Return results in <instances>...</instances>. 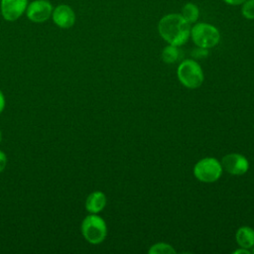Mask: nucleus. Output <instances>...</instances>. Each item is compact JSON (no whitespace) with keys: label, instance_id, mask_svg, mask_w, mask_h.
I'll return each mask as SVG.
<instances>
[{"label":"nucleus","instance_id":"423d86ee","mask_svg":"<svg viewBox=\"0 0 254 254\" xmlns=\"http://www.w3.org/2000/svg\"><path fill=\"white\" fill-rule=\"evenodd\" d=\"M53 5L49 0H34L28 3L27 18L34 23H44L52 17Z\"/></svg>","mask_w":254,"mask_h":254},{"label":"nucleus","instance_id":"0eeeda50","mask_svg":"<svg viewBox=\"0 0 254 254\" xmlns=\"http://www.w3.org/2000/svg\"><path fill=\"white\" fill-rule=\"evenodd\" d=\"M222 169L232 176H242L249 170V162L245 156L238 153L225 155L220 162Z\"/></svg>","mask_w":254,"mask_h":254},{"label":"nucleus","instance_id":"2eb2a0df","mask_svg":"<svg viewBox=\"0 0 254 254\" xmlns=\"http://www.w3.org/2000/svg\"><path fill=\"white\" fill-rule=\"evenodd\" d=\"M241 12L246 19H254V0H246L243 3Z\"/></svg>","mask_w":254,"mask_h":254},{"label":"nucleus","instance_id":"9d476101","mask_svg":"<svg viewBox=\"0 0 254 254\" xmlns=\"http://www.w3.org/2000/svg\"><path fill=\"white\" fill-rule=\"evenodd\" d=\"M106 202V195L100 190H94L89 193L85 199V209L89 213H98L103 210Z\"/></svg>","mask_w":254,"mask_h":254},{"label":"nucleus","instance_id":"39448f33","mask_svg":"<svg viewBox=\"0 0 254 254\" xmlns=\"http://www.w3.org/2000/svg\"><path fill=\"white\" fill-rule=\"evenodd\" d=\"M190 37L192 42L198 47L209 49L216 46L220 40L218 30L207 23L195 24L190 29Z\"/></svg>","mask_w":254,"mask_h":254},{"label":"nucleus","instance_id":"f3484780","mask_svg":"<svg viewBox=\"0 0 254 254\" xmlns=\"http://www.w3.org/2000/svg\"><path fill=\"white\" fill-rule=\"evenodd\" d=\"M7 162H8V159H7L6 154L0 150V173L5 170V168L7 166Z\"/></svg>","mask_w":254,"mask_h":254},{"label":"nucleus","instance_id":"f257e3e1","mask_svg":"<svg viewBox=\"0 0 254 254\" xmlns=\"http://www.w3.org/2000/svg\"><path fill=\"white\" fill-rule=\"evenodd\" d=\"M160 36L169 44L180 47L187 43L190 36V26L181 14H168L164 16L159 24Z\"/></svg>","mask_w":254,"mask_h":254},{"label":"nucleus","instance_id":"6ab92c4d","mask_svg":"<svg viewBox=\"0 0 254 254\" xmlns=\"http://www.w3.org/2000/svg\"><path fill=\"white\" fill-rule=\"evenodd\" d=\"M228 5H240L243 4L246 0H223Z\"/></svg>","mask_w":254,"mask_h":254},{"label":"nucleus","instance_id":"412c9836","mask_svg":"<svg viewBox=\"0 0 254 254\" xmlns=\"http://www.w3.org/2000/svg\"><path fill=\"white\" fill-rule=\"evenodd\" d=\"M1 141H2V132L0 130V143H1Z\"/></svg>","mask_w":254,"mask_h":254},{"label":"nucleus","instance_id":"6e6552de","mask_svg":"<svg viewBox=\"0 0 254 254\" xmlns=\"http://www.w3.org/2000/svg\"><path fill=\"white\" fill-rule=\"evenodd\" d=\"M28 0H0V12L4 20L8 22L17 21L25 12Z\"/></svg>","mask_w":254,"mask_h":254},{"label":"nucleus","instance_id":"20e7f679","mask_svg":"<svg viewBox=\"0 0 254 254\" xmlns=\"http://www.w3.org/2000/svg\"><path fill=\"white\" fill-rule=\"evenodd\" d=\"M220 162L213 157H206L199 160L193 167V176L201 183L210 184L216 182L222 174Z\"/></svg>","mask_w":254,"mask_h":254},{"label":"nucleus","instance_id":"dca6fc26","mask_svg":"<svg viewBox=\"0 0 254 254\" xmlns=\"http://www.w3.org/2000/svg\"><path fill=\"white\" fill-rule=\"evenodd\" d=\"M192 56L194 58H198V59H202L205 58L207 56V49H203V48H198L196 50H194L192 52Z\"/></svg>","mask_w":254,"mask_h":254},{"label":"nucleus","instance_id":"4be33fe9","mask_svg":"<svg viewBox=\"0 0 254 254\" xmlns=\"http://www.w3.org/2000/svg\"><path fill=\"white\" fill-rule=\"evenodd\" d=\"M251 252L254 254V245H253V247H252V250H251Z\"/></svg>","mask_w":254,"mask_h":254},{"label":"nucleus","instance_id":"a211bd4d","mask_svg":"<svg viewBox=\"0 0 254 254\" xmlns=\"http://www.w3.org/2000/svg\"><path fill=\"white\" fill-rule=\"evenodd\" d=\"M5 104H6L5 96H4L3 92L0 90V113L4 110V108H5Z\"/></svg>","mask_w":254,"mask_h":254},{"label":"nucleus","instance_id":"4468645a","mask_svg":"<svg viewBox=\"0 0 254 254\" xmlns=\"http://www.w3.org/2000/svg\"><path fill=\"white\" fill-rule=\"evenodd\" d=\"M150 254H175L176 250L173 248L172 245L165 243V242H159L150 247L148 250Z\"/></svg>","mask_w":254,"mask_h":254},{"label":"nucleus","instance_id":"1a4fd4ad","mask_svg":"<svg viewBox=\"0 0 254 254\" xmlns=\"http://www.w3.org/2000/svg\"><path fill=\"white\" fill-rule=\"evenodd\" d=\"M52 20L61 29H69L75 23V13L67 4H59L53 9Z\"/></svg>","mask_w":254,"mask_h":254},{"label":"nucleus","instance_id":"9b49d317","mask_svg":"<svg viewBox=\"0 0 254 254\" xmlns=\"http://www.w3.org/2000/svg\"><path fill=\"white\" fill-rule=\"evenodd\" d=\"M235 240L239 247L251 249L254 245V229L249 226H241L235 233Z\"/></svg>","mask_w":254,"mask_h":254},{"label":"nucleus","instance_id":"7ed1b4c3","mask_svg":"<svg viewBox=\"0 0 254 254\" xmlns=\"http://www.w3.org/2000/svg\"><path fill=\"white\" fill-rule=\"evenodd\" d=\"M177 76L180 82L190 89L199 87L204 79L202 68L194 60L182 62L177 68Z\"/></svg>","mask_w":254,"mask_h":254},{"label":"nucleus","instance_id":"aec40b11","mask_svg":"<svg viewBox=\"0 0 254 254\" xmlns=\"http://www.w3.org/2000/svg\"><path fill=\"white\" fill-rule=\"evenodd\" d=\"M250 250L249 249H246V248H242L240 247L239 249L237 250H234L233 251V254H250Z\"/></svg>","mask_w":254,"mask_h":254},{"label":"nucleus","instance_id":"f03ea898","mask_svg":"<svg viewBox=\"0 0 254 254\" xmlns=\"http://www.w3.org/2000/svg\"><path fill=\"white\" fill-rule=\"evenodd\" d=\"M81 233L84 239L91 244H99L106 238L107 225L97 213L86 215L81 222Z\"/></svg>","mask_w":254,"mask_h":254},{"label":"nucleus","instance_id":"ddd939ff","mask_svg":"<svg viewBox=\"0 0 254 254\" xmlns=\"http://www.w3.org/2000/svg\"><path fill=\"white\" fill-rule=\"evenodd\" d=\"M179 55L180 53L177 46L168 45L166 48H164L161 58L166 64H173L179 59Z\"/></svg>","mask_w":254,"mask_h":254},{"label":"nucleus","instance_id":"f8f14e48","mask_svg":"<svg viewBox=\"0 0 254 254\" xmlns=\"http://www.w3.org/2000/svg\"><path fill=\"white\" fill-rule=\"evenodd\" d=\"M183 18L189 22L190 24L196 22V20L198 19V15H199V11L196 5L192 4V3H187L185 4V6L182 9V14Z\"/></svg>","mask_w":254,"mask_h":254}]
</instances>
